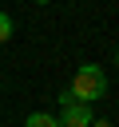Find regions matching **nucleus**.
<instances>
[{"label": "nucleus", "mask_w": 119, "mask_h": 127, "mask_svg": "<svg viewBox=\"0 0 119 127\" xmlns=\"http://www.w3.org/2000/svg\"><path fill=\"white\" fill-rule=\"evenodd\" d=\"M71 95L79 103H99L107 95V71L99 64H79L75 75H71Z\"/></svg>", "instance_id": "obj_1"}, {"label": "nucleus", "mask_w": 119, "mask_h": 127, "mask_svg": "<svg viewBox=\"0 0 119 127\" xmlns=\"http://www.w3.org/2000/svg\"><path fill=\"white\" fill-rule=\"evenodd\" d=\"M95 111L91 103H71V107H60V127H91Z\"/></svg>", "instance_id": "obj_2"}, {"label": "nucleus", "mask_w": 119, "mask_h": 127, "mask_svg": "<svg viewBox=\"0 0 119 127\" xmlns=\"http://www.w3.org/2000/svg\"><path fill=\"white\" fill-rule=\"evenodd\" d=\"M24 127H60V115L56 111H32V115H24Z\"/></svg>", "instance_id": "obj_3"}, {"label": "nucleus", "mask_w": 119, "mask_h": 127, "mask_svg": "<svg viewBox=\"0 0 119 127\" xmlns=\"http://www.w3.org/2000/svg\"><path fill=\"white\" fill-rule=\"evenodd\" d=\"M8 40H12V16L0 8V44H8Z\"/></svg>", "instance_id": "obj_4"}, {"label": "nucleus", "mask_w": 119, "mask_h": 127, "mask_svg": "<svg viewBox=\"0 0 119 127\" xmlns=\"http://www.w3.org/2000/svg\"><path fill=\"white\" fill-rule=\"evenodd\" d=\"M56 103H60V107H71V103H79V99H75V95H71V87H63V91H60V95H56Z\"/></svg>", "instance_id": "obj_5"}, {"label": "nucleus", "mask_w": 119, "mask_h": 127, "mask_svg": "<svg viewBox=\"0 0 119 127\" xmlns=\"http://www.w3.org/2000/svg\"><path fill=\"white\" fill-rule=\"evenodd\" d=\"M91 127H111V123L107 119H91Z\"/></svg>", "instance_id": "obj_6"}, {"label": "nucleus", "mask_w": 119, "mask_h": 127, "mask_svg": "<svg viewBox=\"0 0 119 127\" xmlns=\"http://www.w3.org/2000/svg\"><path fill=\"white\" fill-rule=\"evenodd\" d=\"M115 64H119V48H115Z\"/></svg>", "instance_id": "obj_7"}, {"label": "nucleus", "mask_w": 119, "mask_h": 127, "mask_svg": "<svg viewBox=\"0 0 119 127\" xmlns=\"http://www.w3.org/2000/svg\"><path fill=\"white\" fill-rule=\"evenodd\" d=\"M36 4H52V0H36Z\"/></svg>", "instance_id": "obj_8"}]
</instances>
